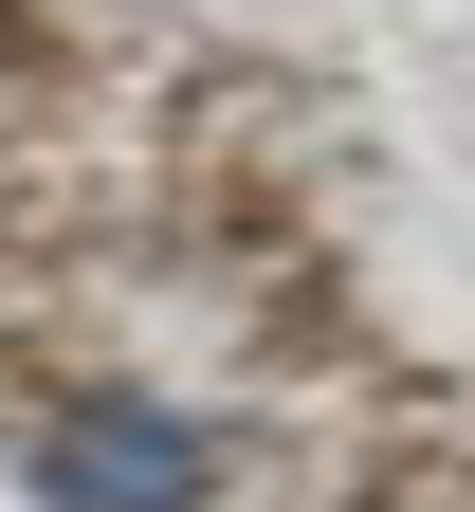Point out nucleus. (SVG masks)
<instances>
[{"label": "nucleus", "mask_w": 475, "mask_h": 512, "mask_svg": "<svg viewBox=\"0 0 475 512\" xmlns=\"http://www.w3.org/2000/svg\"><path fill=\"white\" fill-rule=\"evenodd\" d=\"M19 476H37V512H220V439L147 384H55L19 421Z\"/></svg>", "instance_id": "nucleus-1"}]
</instances>
